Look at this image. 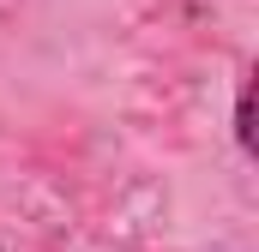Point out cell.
Wrapping results in <instances>:
<instances>
[{
	"mask_svg": "<svg viewBox=\"0 0 259 252\" xmlns=\"http://www.w3.org/2000/svg\"><path fill=\"white\" fill-rule=\"evenodd\" d=\"M235 144L253 156L259 150V126H253V78L241 84V96H235Z\"/></svg>",
	"mask_w": 259,
	"mask_h": 252,
	"instance_id": "1",
	"label": "cell"
}]
</instances>
